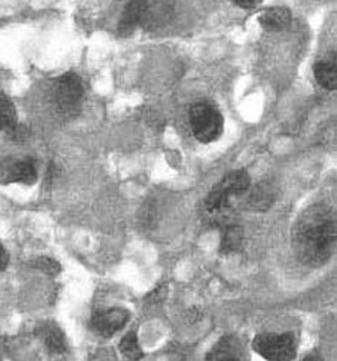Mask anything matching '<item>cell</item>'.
<instances>
[{
    "label": "cell",
    "mask_w": 337,
    "mask_h": 361,
    "mask_svg": "<svg viewBox=\"0 0 337 361\" xmlns=\"http://www.w3.org/2000/svg\"><path fill=\"white\" fill-rule=\"evenodd\" d=\"M298 258L310 267L329 261L336 244V220L330 207L313 204L296 220L292 233Z\"/></svg>",
    "instance_id": "6da1fadb"
},
{
    "label": "cell",
    "mask_w": 337,
    "mask_h": 361,
    "mask_svg": "<svg viewBox=\"0 0 337 361\" xmlns=\"http://www.w3.org/2000/svg\"><path fill=\"white\" fill-rule=\"evenodd\" d=\"M172 18V6L165 1H131L118 21V32L130 35L137 27L157 30Z\"/></svg>",
    "instance_id": "7a4b0ae2"
},
{
    "label": "cell",
    "mask_w": 337,
    "mask_h": 361,
    "mask_svg": "<svg viewBox=\"0 0 337 361\" xmlns=\"http://www.w3.org/2000/svg\"><path fill=\"white\" fill-rule=\"evenodd\" d=\"M189 121L195 137L200 142H212L217 140L223 131V117L217 106L202 100L192 104L189 110Z\"/></svg>",
    "instance_id": "3957f363"
},
{
    "label": "cell",
    "mask_w": 337,
    "mask_h": 361,
    "mask_svg": "<svg viewBox=\"0 0 337 361\" xmlns=\"http://www.w3.org/2000/svg\"><path fill=\"white\" fill-rule=\"evenodd\" d=\"M252 348L266 361H292L296 341L289 333H262L254 338Z\"/></svg>",
    "instance_id": "277c9868"
},
{
    "label": "cell",
    "mask_w": 337,
    "mask_h": 361,
    "mask_svg": "<svg viewBox=\"0 0 337 361\" xmlns=\"http://www.w3.org/2000/svg\"><path fill=\"white\" fill-rule=\"evenodd\" d=\"M51 93L52 102L59 111L72 113L83 97V85L76 73L68 72L55 79Z\"/></svg>",
    "instance_id": "5b68a950"
},
{
    "label": "cell",
    "mask_w": 337,
    "mask_h": 361,
    "mask_svg": "<svg viewBox=\"0 0 337 361\" xmlns=\"http://www.w3.org/2000/svg\"><path fill=\"white\" fill-rule=\"evenodd\" d=\"M130 319V313L123 307H109L93 313L90 319V329L102 336L110 337L121 330Z\"/></svg>",
    "instance_id": "8992f818"
},
{
    "label": "cell",
    "mask_w": 337,
    "mask_h": 361,
    "mask_svg": "<svg viewBox=\"0 0 337 361\" xmlns=\"http://www.w3.org/2000/svg\"><path fill=\"white\" fill-rule=\"evenodd\" d=\"M16 182L31 185L37 180V165L34 159L4 161L0 164V182Z\"/></svg>",
    "instance_id": "52a82bcc"
},
{
    "label": "cell",
    "mask_w": 337,
    "mask_h": 361,
    "mask_svg": "<svg viewBox=\"0 0 337 361\" xmlns=\"http://www.w3.org/2000/svg\"><path fill=\"white\" fill-rule=\"evenodd\" d=\"M241 204L244 209L251 212H265L268 210L275 200V190L269 183H258L254 188L240 196Z\"/></svg>",
    "instance_id": "ba28073f"
},
{
    "label": "cell",
    "mask_w": 337,
    "mask_h": 361,
    "mask_svg": "<svg viewBox=\"0 0 337 361\" xmlns=\"http://www.w3.org/2000/svg\"><path fill=\"white\" fill-rule=\"evenodd\" d=\"M259 24L266 31H282L290 24V11L283 6H274L265 8L259 16Z\"/></svg>",
    "instance_id": "9c48e42d"
},
{
    "label": "cell",
    "mask_w": 337,
    "mask_h": 361,
    "mask_svg": "<svg viewBox=\"0 0 337 361\" xmlns=\"http://www.w3.org/2000/svg\"><path fill=\"white\" fill-rule=\"evenodd\" d=\"M230 197L243 196L250 188V175L244 169H235L228 172L217 183Z\"/></svg>",
    "instance_id": "30bf717a"
},
{
    "label": "cell",
    "mask_w": 337,
    "mask_h": 361,
    "mask_svg": "<svg viewBox=\"0 0 337 361\" xmlns=\"http://www.w3.org/2000/svg\"><path fill=\"white\" fill-rule=\"evenodd\" d=\"M204 361H240V348L234 337H223L207 354Z\"/></svg>",
    "instance_id": "8fae6325"
},
{
    "label": "cell",
    "mask_w": 337,
    "mask_h": 361,
    "mask_svg": "<svg viewBox=\"0 0 337 361\" xmlns=\"http://www.w3.org/2000/svg\"><path fill=\"white\" fill-rule=\"evenodd\" d=\"M314 78L319 85L327 90H334L337 85V69H336V58L334 54L330 58L319 61L314 68Z\"/></svg>",
    "instance_id": "7c38bea8"
},
{
    "label": "cell",
    "mask_w": 337,
    "mask_h": 361,
    "mask_svg": "<svg viewBox=\"0 0 337 361\" xmlns=\"http://www.w3.org/2000/svg\"><path fill=\"white\" fill-rule=\"evenodd\" d=\"M38 336L41 337V340L44 341V345L47 347V350L49 353L61 354L66 350L65 336H63V333L61 331V329L58 326L47 323V324L39 327Z\"/></svg>",
    "instance_id": "4fadbf2b"
},
{
    "label": "cell",
    "mask_w": 337,
    "mask_h": 361,
    "mask_svg": "<svg viewBox=\"0 0 337 361\" xmlns=\"http://www.w3.org/2000/svg\"><path fill=\"white\" fill-rule=\"evenodd\" d=\"M221 230L220 238V252L228 255L237 252L243 244V230L237 223L226 226Z\"/></svg>",
    "instance_id": "5bb4252c"
},
{
    "label": "cell",
    "mask_w": 337,
    "mask_h": 361,
    "mask_svg": "<svg viewBox=\"0 0 337 361\" xmlns=\"http://www.w3.org/2000/svg\"><path fill=\"white\" fill-rule=\"evenodd\" d=\"M17 128V111L13 102L0 93V130L13 133Z\"/></svg>",
    "instance_id": "9a60e30c"
},
{
    "label": "cell",
    "mask_w": 337,
    "mask_h": 361,
    "mask_svg": "<svg viewBox=\"0 0 337 361\" xmlns=\"http://www.w3.org/2000/svg\"><path fill=\"white\" fill-rule=\"evenodd\" d=\"M118 347H120L121 354L125 358L131 360V361H138V360L142 358V350H141V347L138 344V337H137V334L134 331L127 333L121 338Z\"/></svg>",
    "instance_id": "2e32d148"
},
{
    "label": "cell",
    "mask_w": 337,
    "mask_h": 361,
    "mask_svg": "<svg viewBox=\"0 0 337 361\" xmlns=\"http://www.w3.org/2000/svg\"><path fill=\"white\" fill-rule=\"evenodd\" d=\"M34 265L42 271L44 274L47 275H56L59 272V264L56 261H54L52 258H47V257H42V258H37Z\"/></svg>",
    "instance_id": "e0dca14e"
},
{
    "label": "cell",
    "mask_w": 337,
    "mask_h": 361,
    "mask_svg": "<svg viewBox=\"0 0 337 361\" xmlns=\"http://www.w3.org/2000/svg\"><path fill=\"white\" fill-rule=\"evenodd\" d=\"M165 295H166V288L164 285H159V286H157L154 290H151L148 293L147 300L151 302V303H158V302H161L165 298Z\"/></svg>",
    "instance_id": "ac0fdd59"
},
{
    "label": "cell",
    "mask_w": 337,
    "mask_h": 361,
    "mask_svg": "<svg viewBox=\"0 0 337 361\" xmlns=\"http://www.w3.org/2000/svg\"><path fill=\"white\" fill-rule=\"evenodd\" d=\"M7 264H8V254L4 250V247L0 244V271L6 269Z\"/></svg>",
    "instance_id": "d6986e66"
},
{
    "label": "cell",
    "mask_w": 337,
    "mask_h": 361,
    "mask_svg": "<svg viewBox=\"0 0 337 361\" xmlns=\"http://www.w3.org/2000/svg\"><path fill=\"white\" fill-rule=\"evenodd\" d=\"M235 6H238V7H241V8L251 10V8L258 7L259 3H257V1H238V3H235Z\"/></svg>",
    "instance_id": "ffe728a7"
},
{
    "label": "cell",
    "mask_w": 337,
    "mask_h": 361,
    "mask_svg": "<svg viewBox=\"0 0 337 361\" xmlns=\"http://www.w3.org/2000/svg\"><path fill=\"white\" fill-rule=\"evenodd\" d=\"M300 361H323V360L320 358V355H319V354L313 353V354H309V355H306V357H305V358H302Z\"/></svg>",
    "instance_id": "44dd1931"
}]
</instances>
